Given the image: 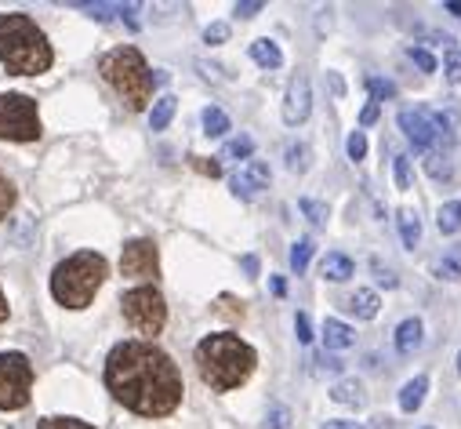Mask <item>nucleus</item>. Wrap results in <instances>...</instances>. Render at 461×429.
<instances>
[{"instance_id":"f257e3e1","label":"nucleus","mask_w":461,"mask_h":429,"mask_svg":"<svg viewBox=\"0 0 461 429\" xmlns=\"http://www.w3.org/2000/svg\"><path fill=\"white\" fill-rule=\"evenodd\" d=\"M105 386L124 407L164 418L182 404V375L175 361L153 342H121L105 357Z\"/></svg>"},{"instance_id":"f03ea898","label":"nucleus","mask_w":461,"mask_h":429,"mask_svg":"<svg viewBox=\"0 0 461 429\" xmlns=\"http://www.w3.org/2000/svg\"><path fill=\"white\" fill-rule=\"evenodd\" d=\"M255 364H258V353L237 335H207L196 346V371H200L203 386H211L214 393L244 386L251 379Z\"/></svg>"},{"instance_id":"7ed1b4c3","label":"nucleus","mask_w":461,"mask_h":429,"mask_svg":"<svg viewBox=\"0 0 461 429\" xmlns=\"http://www.w3.org/2000/svg\"><path fill=\"white\" fill-rule=\"evenodd\" d=\"M0 62L8 66V73H19V77H37L51 69L55 62L51 44L30 15H19V12L0 15Z\"/></svg>"},{"instance_id":"20e7f679","label":"nucleus","mask_w":461,"mask_h":429,"mask_svg":"<svg viewBox=\"0 0 461 429\" xmlns=\"http://www.w3.org/2000/svg\"><path fill=\"white\" fill-rule=\"evenodd\" d=\"M105 273H109V266H105V259L98 251H77V255H69L66 262L55 266L51 295L66 309H84L95 298V291L102 288Z\"/></svg>"},{"instance_id":"39448f33","label":"nucleus","mask_w":461,"mask_h":429,"mask_svg":"<svg viewBox=\"0 0 461 429\" xmlns=\"http://www.w3.org/2000/svg\"><path fill=\"white\" fill-rule=\"evenodd\" d=\"M98 69H102V77L113 87H117V95L128 102V110L139 114V110H146V105H149V98H153V73H149V66H146L139 48L124 44L117 51H109Z\"/></svg>"},{"instance_id":"423d86ee","label":"nucleus","mask_w":461,"mask_h":429,"mask_svg":"<svg viewBox=\"0 0 461 429\" xmlns=\"http://www.w3.org/2000/svg\"><path fill=\"white\" fill-rule=\"evenodd\" d=\"M0 139L12 142H37L41 139V114L30 95H0Z\"/></svg>"},{"instance_id":"0eeeda50","label":"nucleus","mask_w":461,"mask_h":429,"mask_svg":"<svg viewBox=\"0 0 461 429\" xmlns=\"http://www.w3.org/2000/svg\"><path fill=\"white\" fill-rule=\"evenodd\" d=\"M121 306H124V316H128V324L135 328V332H142V335H160L164 332V324H167V302H164V295L157 291V288H131L124 298H121Z\"/></svg>"},{"instance_id":"6e6552de","label":"nucleus","mask_w":461,"mask_h":429,"mask_svg":"<svg viewBox=\"0 0 461 429\" xmlns=\"http://www.w3.org/2000/svg\"><path fill=\"white\" fill-rule=\"evenodd\" d=\"M33 364L26 353H0V407L19 411L30 404Z\"/></svg>"},{"instance_id":"1a4fd4ad","label":"nucleus","mask_w":461,"mask_h":429,"mask_svg":"<svg viewBox=\"0 0 461 429\" xmlns=\"http://www.w3.org/2000/svg\"><path fill=\"white\" fill-rule=\"evenodd\" d=\"M121 269L128 273V277H142V280H149V277H157L160 273V251H157V244L153 241H128L124 244V255H121Z\"/></svg>"},{"instance_id":"9d476101","label":"nucleus","mask_w":461,"mask_h":429,"mask_svg":"<svg viewBox=\"0 0 461 429\" xmlns=\"http://www.w3.org/2000/svg\"><path fill=\"white\" fill-rule=\"evenodd\" d=\"M309 114H312V87H309V80L298 73V77H291L287 95H284V124L298 128V124L309 121Z\"/></svg>"},{"instance_id":"9b49d317","label":"nucleus","mask_w":461,"mask_h":429,"mask_svg":"<svg viewBox=\"0 0 461 429\" xmlns=\"http://www.w3.org/2000/svg\"><path fill=\"white\" fill-rule=\"evenodd\" d=\"M269 164L266 160H248L237 175H233V193L237 196H255L262 189H269Z\"/></svg>"},{"instance_id":"f8f14e48","label":"nucleus","mask_w":461,"mask_h":429,"mask_svg":"<svg viewBox=\"0 0 461 429\" xmlns=\"http://www.w3.org/2000/svg\"><path fill=\"white\" fill-rule=\"evenodd\" d=\"M357 342V332L349 324H341V320H323V346L327 350H349Z\"/></svg>"},{"instance_id":"ddd939ff","label":"nucleus","mask_w":461,"mask_h":429,"mask_svg":"<svg viewBox=\"0 0 461 429\" xmlns=\"http://www.w3.org/2000/svg\"><path fill=\"white\" fill-rule=\"evenodd\" d=\"M320 273H323L327 280L341 284V280H349V277H353V259H349V255H341V251H330V255H323Z\"/></svg>"},{"instance_id":"4468645a","label":"nucleus","mask_w":461,"mask_h":429,"mask_svg":"<svg viewBox=\"0 0 461 429\" xmlns=\"http://www.w3.org/2000/svg\"><path fill=\"white\" fill-rule=\"evenodd\" d=\"M421 339H425V328H421L418 316L403 320V324L396 328V350H400V353H414V350L421 346Z\"/></svg>"},{"instance_id":"2eb2a0df","label":"nucleus","mask_w":461,"mask_h":429,"mask_svg":"<svg viewBox=\"0 0 461 429\" xmlns=\"http://www.w3.org/2000/svg\"><path fill=\"white\" fill-rule=\"evenodd\" d=\"M345 309H349L353 316H360V320H375L378 309H382V302H378V295H375L371 288H360V291L349 298V306H345Z\"/></svg>"},{"instance_id":"dca6fc26","label":"nucleus","mask_w":461,"mask_h":429,"mask_svg":"<svg viewBox=\"0 0 461 429\" xmlns=\"http://www.w3.org/2000/svg\"><path fill=\"white\" fill-rule=\"evenodd\" d=\"M432 273H436L439 280H457V277H461V244L447 248V251L432 262Z\"/></svg>"},{"instance_id":"f3484780","label":"nucleus","mask_w":461,"mask_h":429,"mask_svg":"<svg viewBox=\"0 0 461 429\" xmlns=\"http://www.w3.org/2000/svg\"><path fill=\"white\" fill-rule=\"evenodd\" d=\"M425 393H429V379L425 375H418V379H411L403 389H400V407L411 415V411H418L421 407V400H425Z\"/></svg>"},{"instance_id":"a211bd4d","label":"nucleus","mask_w":461,"mask_h":429,"mask_svg":"<svg viewBox=\"0 0 461 429\" xmlns=\"http://www.w3.org/2000/svg\"><path fill=\"white\" fill-rule=\"evenodd\" d=\"M175 110H178V98H175V95H160V98L153 102V114H149V128H153V132H164V128L171 124Z\"/></svg>"},{"instance_id":"6ab92c4d","label":"nucleus","mask_w":461,"mask_h":429,"mask_svg":"<svg viewBox=\"0 0 461 429\" xmlns=\"http://www.w3.org/2000/svg\"><path fill=\"white\" fill-rule=\"evenodd\" d=\"M251 59H255L262 69H280V66H284V55H280V48H276L273 41H266V37L251 44Z\"/></svg>"},{"instance_id":"aec40b11","label":"nucleus","mask_w":461,"mask_h":429,"mask_svg":"<svg viewBox=\"0 0 461 429\" xmlns=\"http://www.w3.org/2000/svg\"><path fill=\"white\" fill-rule=\"evenodd\" d=\"M330 400L349 404V407H360V404H364V386H360L357 379H341V382L330 389Z\"/></svg>"},{"instance_id":"412c9836","label":"nucleus","mask_w":461,"mask_h":429,"mask_svg":"<svg viewBox=\"0 0 461 429\" xmlns=\"http://www.w3.org/2000/svg\"><path fill=\"white\" fill-rule=\"evenodd\" d=\"M436 226H439V233H457L461 230V200H450V204L439 207Z\"/></svg>"},{"instance_id":"4be33fe9","label":"nucleus","mask_w":461,"mask_h":429,"mask_svg":"<svg viewBox=\"0 0 461 429\" xmlns=\"http://www.w3.org/2000/svg\"><path fill=\"white\" fill-rule=\"evenodd\" d=\"M200 121H203V135H211V139H218V135H225L229 128H233V124H229V117L218 110V105H207Z\"/></svg>"},{"instance_id":"5701e85b","label":"nucleus","mask_w":461,"mask_h":429,"mask_svg":"<svg viewBox=\"0 0 461 429\" xmlns=\"http://www.w3.org/2000/svg\"><path fill=\"white\" fill-rule=\"evenodd\" d=\"M400 237H403V248H418L421 241V223L414 211H400Z\"/></svg>"},{"instance_id":"b1692460","label":"nucleus","mask_w":461,"mask_h":429,"mask_svg":"<svg viewBox=\"0 0 461 429\" xmlns=\"http://www.w3.org/2000/svg\"><path fill=\"white\" fill-rule=\"evenodd\" d=\"M80 8H84V12H91V15H95V19H102V23H105V19H113V15H131V12H135L131 5H80Z\"/></svg>"},{"instance_id":"393cba45","label":"nucleus","mask_w":461,"mask_h":429,"mask_svg":"<svg viewBox=\"0 0 461 429\" xmlns=\"http://www.w3.org/2000/svg\"><path fill=\"white\" fill-rule=\"evenodd\" d=\"M302 211H305V219L312 223V226H323L327 223V204L323 200H312V196H302V204H298Z\"/></svg>"},{"instance_id":"a878e982","label":"nucleus","mask_w":461,"mask_h":429,"mask_svg":"<svg viewBox=\"0 0 461 429\" xmlns=\"http://www.w3.org/2000/svg\"><path fill=\"white\" fill-rule=\"evenodd\" d=\"M251 153H255V139H248V135H240V139H233L225 146L229 160H251Z\"/></svg>"},{"instance_id":"bb28decb","label":"nucleus","mask_w":461,"mask_h":429,"mask_svg":"<svg viewBox=\"0 0 461 429\" xmlns=\"http://www.w3.org/2000/svg\"><path fill=\"white\" fill-rule=\"evenodd\" d=\"M425 171H429L432 178L447 182V178H450V160H447L443 153H425Z\"/></svg>"},{"instance_id":"cd10ccee","label":"nucleus","mask_w":461,"mask_h":429,"mask_svg":"<svg viewBox=\"0 0 461 429\" xmlns=\"http://www.w3.org/2000/svg\"><path fill=\"white\" fill-rule=\"evenodd\" d=\"M15 207V186H12V178L0 171V219H8V211Z\"/></svg>"},{"instance_id":"c85d7f7f","label":"nucleus","mask_w":461,"mask_h":429,"mask_svg":"<svg viewBox=\"0 0 461 429\" xmlns=\"http://www.w3.org/2000/svg\"><path fill=\"white\" fill-rule=\"evenodd\" d=\"M287 168H291V171H305V168H309V150H305L302 142H291V146H287Z\"/></svg>"},{"instance_id":"c756f323","label":"nucleus","mask_w":461,"mask_h":429,"mask_svg":"<svg viewBox=\"0 0 461 429\" xmlns=\"http://www.w3.org/2000/svg\"><path fill=\"white\" fill-rule=\"evenodd\" d=\"M309 255H312V241H298V244L291 248V269L302 273V269L309 266Z\"/></svg>"},{"instance_id":"7c9ffc66","label":"nucleus","mask_w":461,"mask_h":429,"mask_svg":"<svg viewBox=\"0 0 461 429\" xmlns=\"http://www.w3.org/2000/svg\"><path fill=\"white\" fill-rule=\"evenodd\" d=\"M407 55H411V62H414L421 73H432V69H436V59H432V51H425V48L411 44V48H407Z\"/></svg>"},{"instance_id":"2f4dec72","label":"nucleus","mask_w":461,"mask_h":429,"mask_svg":"<svg viewBox=\"0 0 461 429\" xmlns=\"http://www.w3.org/2000/svg\"><path fill=\"white\" fill-rule=\"evenodd\" d=\"M367 91L375 95V102L396 98V84H389V80H382V77H367Z\"/></svg>"},{"instance_id":"473e14b6","label":"nucleus","mask_w":461,"mask_h":429,"mask_svg":"<svg viewBox=\"0 0 461 429\" xmlns=\"http://www.w3.org/2000/svg\"><path fill=\"white\" fill-rule=\"evenodd\" d=\"M37 429H95V425H87L80 418H44Z\"/></svg>"},{"instance_id":"72a5a7b5","label":"nucleus","mask_w":461,"mask_h":429,"mask_svg":"<svg viewBox=\"0 0 461 429\" xmlns=\"http://www.w3.org/2000/svg\"><path fill=\"white\" fill-rule=\"evenodd\" d=\"M345 150H349L353 160H364V157H367V135H364V132H353V135H349V146H345Z\"/></svg>"},{"instance_id":"f704fd0d","label":"nucleus","mask_w":461,"mask_h":429,"mask_svg":"<svg viewBox=\"0 0 461 429\" xmlns=\"http://www.w3.org/2000/svg\"><path fill=\"white\" fill-rule=\"evenodd\" d=\"M393 175H396V186H400V189H411V160H407V157H396Z\"/></svg>"},{"instance_id":"c9c22d12","label":"nucleus","mask_w":461,"mask_h":429,"mask_svg":"<svg viewBox=\"0 0 461 429\" xmlns=\"http://www.w3.org/2000/svg\"><path fill=\"white\" fill-rule=\"evenodd\" d=\"M287 425H291V411L287 407H273L266 415V429H287Z\"/></svg>"},{"instance_id":"e433bc0d","label":"nucleus","mask_w":461,"mask_h":429,"mask_svg":"<svg viewBox=\"0 0 461 429\" xmlns=\"http://www.w3.org/2000/svg\"><path fill=\"white\" fill-rule=\"evenodd\" d=\"M203 41H207V44H225V41H229V26H225V23H211V26L203 30Z\"/></svg>"},{"instance_id":"4c0bfd02","label":"nucleus","mask_w":461,"mask_h":429,"mask_svg":"<svg viewBox=\"0 0 461 429\" xmlns=\"http://www.w3.org/2000/svg\"><path fill=\"white\" fill-rule=\"evenodd\" d=\"M447 77L454 84H461V48H450L447 51Z\"/></svg>"},{"instance_id":"58836bf2","label":"nucleus","mask_w":461,"mask_h":429,"mask_svg":"<svg viewBox=\"0 0 461 429\" xmlns=\"http://www.w3.org/2000/svg\"><path fill=\"white\" fill-rule=\"evenodd\" d=\"M189 160H193V168H196L200 175H211V178L221 175V164H218V160H207V157H189Z\"/></svg>"},{"instance_id":"ea45409f","label":"nucleus","mask_w":461,"mask_h":429,"mask_svg":"<svg viewBox=\"0 0 461 429\" xmlns=\"http://www.w3.org/2000/svg\"><path fill=\"white\" fill-rule=\"evenodd\" d=\"M294 332H298V342H312V328H309V316L305 313L294 316Z\"/></svg>"},{"instance_id":"a19ab883","label":"nucleus","mask_w":461,"mask_h":429,"mask_svg":"<svg viewBox=\"0 0 461 429\" xmlns=\"http://www.w3.org/2000/svg\"><path fill=\"white\" fill-rule=\"evenodd\" d=\"M371 269L378 273V280H382L385 288H396V277H393V269H385V266H382V259H371Z\"/></svg>"},{"instance_id":"79ce46f5","label":"nucleus","mask_w":461,"mask_h":429,"mask_svg":"<svg viewBox=\"0 0 461 429\" xmlns=\"http://www.w3.org/2000/svg\"><path fill=\"white\" fill-rule=\"evenodd\" d=\"M378 114H382V110H378V102L371 98V102L364 105V114H360V124H364V128H367V124H375V121H378Z\"/></svg>"},{"instance_id":"37998d69","label":"nucleus","mask_w":461,"mask_h":429,"mask_svg":"<svg viewBox=\"0 0 461 429\" xmlns=\"http://www.w3.org/2000/svg\"><path fill=\"white\" fill-rule=\"evenodd\" d=\"M258 12H262V0H244V5H237V15H244V19H251Z\"/></svg>"},{"instance_id":"c03bdc74","label":"nucleus","mask_w":461,"mask_h":429,"mask_svg":"<svg viewBox=\"0 0 461 429\" xmlns=\"http://www.w3.org/2000/svg\"><path fill=\"white\" fill-rule=\"evenodd\" d=\"M320 429H364L360 422H349V418H334V422H323Z\"/></svg>"},{"instance_id":"a18cd8bd","label":"nucleus","mask_w":461,"mask_h":429,"mask_svg":"<svg viewBox=\"0 0 461 429\" xmlns=\"http://www.w3.org/2000/svg\"><path fill=\"white\" fill-rule=\"evenodd\" d=\"M316 364H320L316 371H341V361H334V357H320Z\"/></svg>"},{"instance_id":"49530a36","label":"nucleus","mask_w":461,"mask_h":429,"mask_svg":"<svg viewBox=\"0 0 461 429\" xmlns=\"http://www.w3.org/2000/svg\"><path fill=\"white\" fill-rule=\"evenodd\" d=\"M244 269L255 277V273H258V259H255V255H248V259H244Z\"/></svg>"},{"instance_id":"de8ad7c7","label":"nucleus","mask_w":461,"mask_h":429,"mask_svg":"<svg viewBox=\"0 0 461 429\" xmlns=\"http://www.w3.org/2000/svg\"><path fill=\"white\" fill-rule=\"evenodd\" d=\"M273 291H276V295H287V280H284V277H273Z\"/></svg>"},{"instance_id":"09e8293b","label":"nucleus","mask_w":461,"mask_h":429,"mask_svg":"<svg viewBox=\"0 0 461 429\" xmlns=\"http://www.w3.org/2000/svg\"><path fill=\"white\" fill-rule=\"evenodd\" d=\"M447 12L450 15H461V0H447Z\"/></svg>"},{"instance_id":"8fccbe9b","label":"nucleus","mask_w":461,"mask_h":429,"mask_svg":"<svg viewBox=\"0 0 461 429\" xmlns=\"http://www.w3.org/2000/svg\"><path fill=\"white\" fill-rule=\"evenodd\" d=\"M0 320H8V302H5V291H0Z\"/></svg>"},{"instance_id":"3c124183","label":"nucleus","mask_w":461,"mask_h":429,"mask_svg":"<svg viewBox=\"0 0 461 429\" xmlns=\"http://www.w3.org/2000/svg\"><path fill=\"white\" fill-rule=\"evenodd\" d=\"M457 371H461V353H457Z\"/></svg>"},{"instance_id":"603ef678","label":"nucleus","mask_w":461,"mask_h":429,"mask_svg":"<svg viewBox=\"0 0 461 429\" xmlns=\"http://www.w3.org/2000/svg\"><path fill=\"white\" fill-rule=\"evenodd\" d=\"M425 429H432V425H425Z\"/></svg>"}]
</instances>
